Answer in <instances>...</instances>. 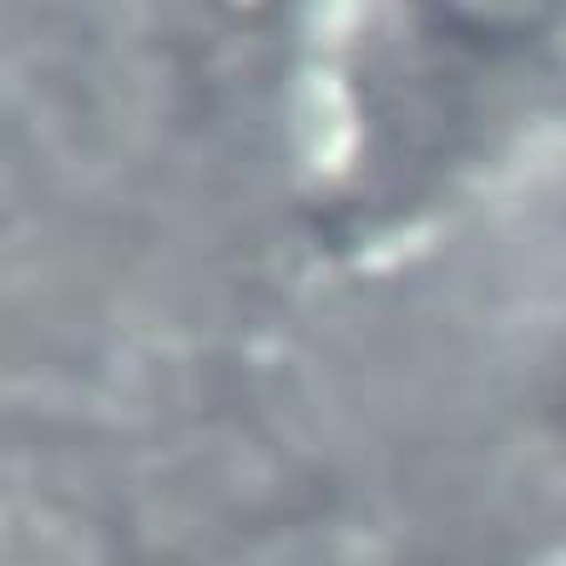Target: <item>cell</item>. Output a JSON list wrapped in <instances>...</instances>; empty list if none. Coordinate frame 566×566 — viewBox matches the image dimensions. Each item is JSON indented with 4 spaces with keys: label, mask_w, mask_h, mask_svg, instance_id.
<instances>
[{
    "label": "cell",
    "mask_w": 566,
    "mask_h": 566,
    "mask_svg": "<svg viewBox=\"0 0 566 566\" xmlns=\"http://www.w3.org/2000/svg\"><path fill=\"white\" fill-rule=\"evenodd\" d=\"M400 41L379 61L389 167L440 172L455 153L546 92L562 56L566 11H405L389 15Z\"/></svg>",
    "instance_id": "cell-1"
}]
</instances>
